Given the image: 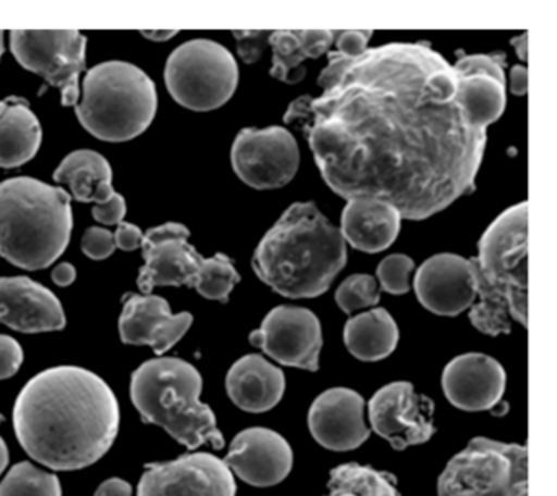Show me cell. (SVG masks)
<instances>
[{"instance_id":"obj_1","label":"cell","mask_w":557,"mask_h":496,"mask_svg":"<svg viewBox=\"0 0 557 496\" xmlns=\"http://www.w3.org/2000/svg\"><path fill=\"white\" fill-rule=\"evenodd\" d=\"M319 97L292 101L322 178L345 201L383 199L423 221L471 195L487 131L466 120L458 75L429 42H391L348 59L329 51Z\"/></svg>"},{"instance_id":"obj_2","label":"cell","mask_w":557,"mask_h":496,"mask_svg":"<svg viewBox=\"0 0 557 496\" xmlns=\"http://www.w3.org/2000/svg\"><path fill=\"white\" fill-rule=\"evenodd\" d=\"M18 443L51 470H81L102 459L120 431V405L100 375L57 365L32 377L14 405Z\"/></svg>"},{"instance_id":"obj_3","label":"cell","mask_w":557,"mask_h":496,"mask_svg":"<svg viewBox=\"0 0 557 496\" xmlns=\"http://www.w3.org/2000/svg\"><path fill=\"white\" fill-rule=\"evenodd\" d=\"M347 260L341 228L314 202H293L257 245L252 268L280 296L312 299L327 293Z\"/></svg>"},{"instance_id":"obj_4","label":"cell","mask_w":557,"mask_h":496,"mask_svg":"<svg viewBox=\"0 0 557 496\" xmlns=\"http://www.w3.org/2000/svg\"><path fill=\"white\" fill-rule=\"evenodd\" d=\"M478 302L469 310L475 330L488 336L528 325V202L505 209L482 234L471 258Z\"/></svg>"},{"instance_id":"obj_5","label":"cell","mask_w":557,"mask_h":496,"mask_svg":"<svg viewBox=\"0 0 557 496\" xmlns=\"http://www.w3.org/2000/svg\"><path fill=\"white\" fill-rule=\"evenodd\" d=\"M73 232L71 196L30 176L0 183V257L22 270L53 264Z\"/></svg>"},{"instance_id":"obj_6","label":"cell","mask_w":557,"mask_h":496,"mask_svg":"<svg viewBox=\"0 0 557 496\" xmlns=\"http://www.w3.org/2000/svg\"><path fill=\"white\" fill-rule=\"evenodd\" d=\"M201 388L203 379L190 362L156 358L133 372L129 395L145 423L164 427L188 449L208 443L223 449V434L213 410L200 400Z\"/></svg>"},{"instance_id":"obj_7","label":"cell","mask_w":557,"mask_h":496,"mask_svg":"<svg viewBox=\"0 0 557 496\" xmlns=\"http://www.w3.org/2000/svg\"><path fill=\"white\" fill-rule=\"evenodd\" d=\"M156 111L154 82L138 65L125 61L94 65L84 78L83 100L76 104L84 129L107 142L141 136L154 121Z\"/></svg>"},{"instance_id":"obj_8","label":"cell","mask_w":557,"mask_h":496,"mask_svg":"<svg viewBox=\"0 0 557 496\" xmlns=\"http://www.w3.org/2000/svg\"><path fill=\"white\" fill-rule=\"evenodd\" d=\"M438 496H528L527 446L474 437L443 470Z\"/></svg>"},{"instance_id":"obj_9","label":"cell","mask_w":557,"mask_h":496,"mask_svg":"<svg viewBox=\"0 0 557 496\" xmlns=\"http://www.w3.org/2000/svg\"><path fill=\"white\" fill-rule=\"evenodd\" d=\"M164 78L169 94L181 107L211 111L236 94L239 67L230 49L198 38L174 49L165 64Z\"/></svg>"},{"instance_id":"obj_10","label":"cell","mask_w":557,"mask_h":496,"mask_svg":"<svg viewBox=\"0 0 557 496\" xmlns=\"http://www.w3.org/2000/svg\"><path fill=\"white\" fill-rule=\"evenodd\" d=\"M11 49L18 64L60 88L63 107L79 103V77L86 69L87 38L77 29H14Z\"/></svg>"},{"instance_id":"obj_11","label":"cell","mask_w":557,"mask_h":496,"mask_svg":"<svg viewBox=\"0 0 557 496\" xmlns=\"http://www.w3.org/2000/svg\"><path fill=\"white\" fill-rule=\"evenodd\" d=\"M231 163L250 188H282L298 173V142L286 127H244L234 139Z\"/></svg>"},{"instance_id":"obj_12","label":"cell","mask_w":557,"mask_h":496,"mask_svg":"<svg viewBox=\"0 0 557 496\" xmlns=\"http://www.w3.org/2000/svg\"><path fill=\"white\" fill-rule=\"evenodd\" d=\"M250 345L288 368L318 371L322 326L318 315L305 307L280 306L270 310L262 326L249 336Z\"/></svg>"},{"instance_id":"obj_13","label":"cell","mask_w":557,"mask_h":496,"mask_svg":"<svg viewBox=\"0 0 557 496\" xmlns=\"http://www.w3.org/2000/svg\"><path fill=\"white\" fill-rule=\"evenodd\" d=\"M236 480L213 454H184L169 462L148 463L138 496H236Z\"/></svg>"},{"instance_id":"obj_14","label":"cell","mask_w":557,"mask_h":496,"mask_svg":"<svg viewBox=\"0 0 557 496\" xmlns=\"http://www.w3.org/2000/svg\"><path fill=\"white\" fill-rule=\"evenodd\" d=\"M433 401L410 382L384 385L368 404L371 427L396 450L426 443L435 433Z\"/></svg>"},{"instance_id":"obj_15","label":"cell","mask_w":557,"mask_h":496,"mask_svg":"<svg viewBox=\"0 0 557 496\" xmlns=\"http://www.w3.org/2000/svg\"><path fill=\"white\" fill-rule=\"evenodd\" d=\"M190 231L181 222H165L149 228L143 237L145 264L139 270L138 287L151 294L159 286H190L203 257L188 244Z\"/></svg>"},{"instance_id":"obj_16","label":"cell","mask_w":557,"mask_h":496,"mask_svg":"<svg viewBox=\"0 0 557 496\" xmlns=\"http://www.w3.org/2000/svg\"><path fill=\"white\" fill-rule=\"evenodd\" d=\"M507 55L458 54L453 65L458 75V101L466 120L475 129L487 131L507 108Z\"/></svg>"},{"instance_id":"obj_17","label":"cell","mask_w":557,"mask_h":496,"mask_svg":"<svg viewBox=\"0 0 557 496\" xmlns=\"http://www.w3.org/2000/svg\"><path fill=\"white\" fill-rule=\"evenodd\" d=\"M417 299L430 312L456 317L471 309L478 299L471 258L438 253L423 261L413 280Z\"/></svg>"},{"instance_id":"obj_18","label":"cell","mask_w":557,"mask_h":496,"mask_svg":"<svg viewBox=\"0 0 557 496\" xmlns=\"http://www.w3.org/2000/svg\"><path fill=\"white\" fill-rule=\"evenodd\" d=\"M231 472L252 486H275L293 469V450L288 441L269 427L240 431L223 460Z\"/></svg>"},{"instance_id":"obj_19","label":"cell","mask_w":557,"mask_h":496,"mask_svg":"<svg viewBox=\"0 0 557 496\" xmlns=\"http://www.w3.org/2000/svg\"><path fill=\"white\" fill-rule=\"evenodd\" d=\"M308 424L322 447L337 452L357 449L370 437L363 397L351 388L322 392L309 408Z\"/></svg>"},{"instance_id":"obj_20","label":"cell","mask_w":557,"mask_h":496,"mask_svg":"<svg viewBox=\"0 0 557 496\" xmlns=\"http://www.w3.org/2000/svg\"><path fill=\"white\" fill-rule=\"evenodd\" d=\"M442 385L449 404L459 410H494L504 398L507 372L491 356L466 352L446 364Z\"/></svg>"},{"instance_id":"obj_21","label":"cell","mask_w":557,"mask_h":496,"mask_svg":"<svg viewBox=\"0 0 557 496\" xmlns=\"http://www.w3.org/2000/svg\"><path fill=\"white\" fill-rule=\"evenodd\" d=\"M191 323V313H172L164 297L129 294L120 315L119 330L126 345H148L158 355H164L181 342Z\"/></svg>"},{"instance_id":"obj_22","label":"cell","mask_w":557,"mask_h":496,"mask_svg":"<svg viewBox=\"0 0 557 496\" xmlns=\"http://www.w3.org/2000/svg\"><path fill=\"white\" fill-rule=\"evenodd\" d=\"M0 323L21 333L57 332L66 326L60 299L30 277H0Z\"/></svg>"},{"instance_id":"obj_23","label":"cell","mask_w":557,"mask_h":496,"mask_svg":"<svg viewBox=\"0 0 557 496\" xmlns=\"http://www.w3.org/2000/svg\"><path fill=\"white\" fill-rule=\"evenodd\" d=\"M403 227V215L396 206L383 199H348L342 212L341 234L345 244L364 253H380L396 241Z\"/></svg>"},{"instance_id":"obj_24","label":"cell","mask_w":557,"mask_h":496,"mask_svg":"<svg viewBox=\"0 0 557 496\" xmlns=\"http://www.w3.org/2000/svg\"><path fill=\"white\" fill-rule=\"evenodd\" d=\"M286 379L282 369L260 355H247L231 365L226 390L233 404L249 413L272 410L285 395Z\"/></svg>"},{"instance_id":"obj_25","label":"cell","mask_w":557,"mask_h":496,"mask_svg":"<svg viewBox=\"0 0 557 496\" xmlns=\"http://www.w3.org/2000/svg\"><path fill=\"white\" fill-rule=\"evenodd\" d=\"M44 140L40 120L25 98L0 101V166L17 169L30 162Z\"/></svg>"},{"instance_id":"obj_26","label":"cell","mask_w":557,"mask_h":496,"mask_svg":"<svg viewBox=\"0 0 557 496\" xmlns=\"http://www.w3.org/2000/svg\"><path fill=\"white\" fill-rule=\"evenodd\" d=\"M335 32L332 29H283L272 32L269 45L273 48L270 75L285 82L298 84L306 77V59L321 58L331 51Z\"/></svg>"},{"instance_id":"obj_27","label":"cell","mask_w":557,"mask_h":496,"mask_svg":"<svg viewBox=\"0 0 557 496\" xmlns=\"http://www.w3.org/2000/svg\"><path fill=\"white\" fill-rule=\"evenodd\" d=\"M344 343L348 352L360 361H381L396 349L399 328L386 309L368 310L345 323Z\"/></svg>"},{"instance_id":"obj_28","label":"cell","mask_w":557,"mask_h":496,"mask_svg":"<svg viewBox=\"0 0 557 496\" xmlns=\"http://www.w3.org/2000/svg\"><path fill=\"white\" fill-rule=\"evenodd\" d=\"M54 182L66 185L76 201L92 202L100 185L112 183V165L102 153L83 149L64 157L53 175Z\"/></svg>"},{"instance_id":"obj_29","label":"cell","mask_w":557,"mask_h":496,"mask_svg":"<svg viewBox=\"0 0 557 496\" xmlns=\"http://www.w3.org/2000/svg\"><path fill=\"white\" fill-rule=\"evenodd\" d=\"M325 496H403L396 476L360 463L335 467Z\"/></svg>"},{"instance_id":"obj_30","label":"cell","mask_w":557,"mask_h":496,"mask_svg":"<svg viewBox=\"0 0 557 496\" xmlns=\"http://www.w3.org/2000/svg\"><path fill=\"white\" fill-rule=\"evenodd\" d=\"M0 496H63L60 479L32 462H21L0 482Z\"/></svg>"},{"instance_id":"obj_31","label":"cell","mask_w":557,"mask_h":496,"mask_svg":"<svg viewBox=\"0 0 557 496\" xmlns=\"http://www.w3.org/2000/svg\"><path fill=\"white\" fill-rule=\"evenodd\" d=\"M239 281L240 274L234 268L233 260L227 255L216 253L214 257L203 258L191 287L207 299L227 302Z\"/></svg>"},{"instance_id":"obj_32","label":"cell","mask_w":557,"mask_h":496,"mask_svg":"<svg viewBox=\"0 0 557 496\" xmlns=\"http://www.w3.org/2000/svg\"><path fill=\"white\" fill-rule=\"evenodd\" d=\"M380 300L381 289L371 274H351L335 293V302L345 313L374 307Z\"/></svg>"},{"instance_id":"obj_33","label":"cell","mask_w":557,"mask_h":496,"mask_svg":"<svg viewBox=\"0 0 557 496\" xmlns=\"http://www.w3.org/2000/svg\"><path fill=\"white\" fill-rule=\"evenodd\" d=\"M416 263L412 258L403 253L389 255L377 264V280H380V289L386 293L400 296V294L410 290V274H412Z\"/></svg>"},{"instance_id":"obj_34","label":"cell","mask_w":557,"mask_h":496,"mask_svg":"<svg viewBox=\"0 0 557 496\" xmlns=\"http://www.w3.org/2000/svg\"><path fill=\"white\" fill-rule=\"evenodd\" d=\"M113 234L103 227L87 228L83 237V251L90 260H107L115 251Z\"/></svg>"},{"instance_id":"obj_35","label":"cell","mask_w":557,"mask_h":496,"mask_svg":"<svg viewBox=\"0 0 557 496\" xmlns=\"http://www.w3.org/2000/svg\"><path fill=\"white\" fill-rule=\"evenodd\" d=\"M237 39V52L246 64H253L262 58L263 51L269 46L272 32H234Z\"/></svg>"},{"instance_id":"obj_36","label":"cell","mask_w":557,"mask_h":496,"mask_svg":"<svg viewBox=\"0 0 557 496\" xmlns=\"http://www.w3.org/2000/svg\"><path fill=\"white\" fill-rule=\"evenodd\" d=\"M373 32L371 29H347V32H335L334 42L338 54L348 59L360 58L368 49Z\"/></svg>"},{"instance_id":"obj_37","label":"cell","mask_w":557,"mask_h":496,"mask_svg":"<svg viewBox=\"0 0 557 496\" xmlns=\"http://www.w3.org/2000/svg\"><path fill=\"white\" fill-rule=\"evenodd\" d=\"M24 362V349L17 339L0 335V381L17 374Z\"/></svg>"},{"instance_id":"obj_38","label":"cell","mask_w":557,"mask_h":496,"mask_svg":"<svg viewBox=\"0 0 557 496\" xmlns=\"http://www.w3.org/2000/svg\"><path fill=\"white\" fill-rule=\"evenodd\" d=\"M94 219L103 225H119L126 215V201L120 193L113 191L110 198L97 202L92 209Z\"/></svg>"},{"instance_id":"obj_39","label":"cell","mask_w":557,"mask_h":496,"mask_svg":"<svg viewBox=\"0 0 557 496\" xmlns=\"http://www.w3.org/2000/svg\"><path fill=\"white\" fill-rule=\"evenodd\" d=\"M143 237H145V234H143L138 225L129 224V222L125 221L120 222L119 228L113 234L116 247L123 251H133L136 248H141Z\"/></svg>"},{"instance_id":"obj_40","label":"cell","mask_w":557,"mask_h":496,"mask_svg":"<svg viewBox=\"0 0 557 496\" xmlns=\"http://www.w3.org/2000/svg\"><path fill=\"white\" fill-rule=\"evenodd\" d=\"M96 496H133V486L123 479H109L97 488Z\"/></svg>"},{"instance_id":"obj_41","label":"cell","mask_w":557,"mask_h":496,"mask_svg":"<svg viewBox=\"0 0 557 496\" xmlns=\"http://www.w3.org/2000/svg\"><path fill=\"white\" fill-rule=\"evenodd\" d=\"M76 268L71 263H60L54 268L53 273H51V280H53V283L60 287L71 286V284L76 281Z\"/></svg>"},{"instance_id":"obj_42","label":"cell","mask_w":557,"mask_h":496,"mask_svg":"<svg viewBox=\"0 0 557 496\" xmlns=\"http://www.w3.org/2000/svg\"><path fill=\"white\" fill-rule=\"evenodd\" d=\"M528 71L524 65H515L511 67L510 80H511V94L524 95L528 90Z\"/></svg>"},{"instance_id":"obj_43","label":"cell","mask_w":557,"mask_h":496,"mask_svg":"<svg viewBox=\"0 0 557 496\" xmlns=\"http://www.w3.org/2000/svg\"><path fill=\"white\" fill-rule=\"evenodd\" d=\"M177 32H143V36L152 39V41H168V39L174 38Z\"/></svg>"},{"instance_id":"obj_44","label":"cell","mask_w":557,"mask_h":496,"mask_svg":"<svg viewBox=\"0 0 557 496\" xmlns=\"http://www.w3.org/2000/svg\"><path fill=\"white\" fill-rule=\"evenodd\" d=\"M9 466V449L5 441L0 436V475L4 473V470L8 469Z\"/></svg>"},{"instance_id":"obj_45","label":"cell","mask_w":557,"mask_h":496,"mask_svg":"<svg viewBox=\"0 0 557 496\" xmlns=\"http://www.w3.org/2000/svg\"><path fill=\"white\" fill-rule=\"evenodd\" d=\"M527 33H523V35L520 36V38L511 39V45L517 48V54L520 52V58L527 59Z\"/></svg>"},{"instance_id":"obj_46","label":"cell","mask_w":557,"mask_h":496,"mask_svg":"<svg viewBox=\"0 0 557 496\" xmlns=\"http://www.w3.org/2000/svg\"><path fill=\"white\" fill-rule=\"evenodd\" d=\"M4 55V32L0 29V59Z\"/></svg>"},{"instance_id":"obj_47","label":"cell","mask_w":557,"mask_h":496,"mask_svg":"<svg viewBox=\"0 0 557 496\" xmlns=\"http://www.w3.org/2000/svg\"><path fill=\"white\" fill-rule=\"evenodd\" d=\"M4 423V414L0 413V424Z\"/></svg>"}]
</instances>
